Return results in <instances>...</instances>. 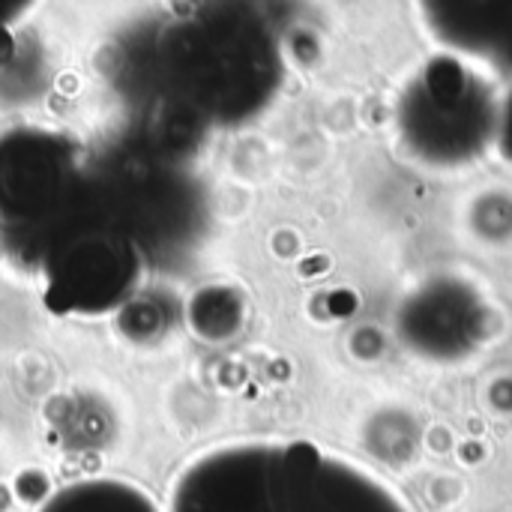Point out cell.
<instances>
[{
    "mask_svg": "<svg viewBox=\"0 0 512 512\" xmlns=\"http://www.w3.org/2000/svg\"><path fill=\"white\" fill-rule=\"evenodd\" d=\"M165 512H396L306 447L225 444L189 459Z\"/></svg>",
    "mask_w": 512,
    "mask_h": 512,
    "instance_id": "1",
    "label": "cell"
},
{
    "mask_svg": "<svg viewBox=\"0 0 512 512\" xmlns=\"http://www.w3.org/2000/svg\"><path fill=\"white\" fill-rule=\"evenodd\" d=\"M36 512H165V507L129 480L90 477L57 489Z\"/></svg>",
    "mask_w": 512,
    "mask_h": 512,
    "instance_id": "2",
    "label": "cell"
},
{
    "mask_svg": "<svg viewBox=\"0 0 512 512\" xmlns=\"http://www.w3.org/2000/svg\"><path fill=\"white\" fill-rule=\"evenodd\" d=\"M6 12V6H0V39H6V21L12 18V15H3Z\"/></svg>",
    "mask_w": 512,
    "mask_h": 512,
    "instance_id": "3",
    "label": "cell"
}]
</instances>
